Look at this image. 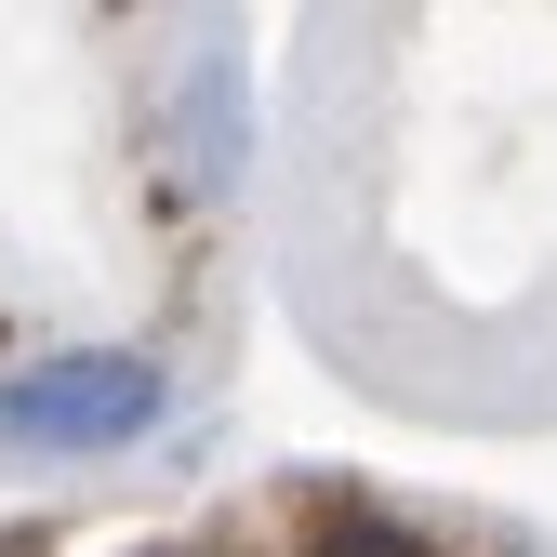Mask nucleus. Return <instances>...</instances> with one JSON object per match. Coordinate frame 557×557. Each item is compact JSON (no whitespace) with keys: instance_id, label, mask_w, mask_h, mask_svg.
Wrapping results in <instances>:
<instances>
[{"instance_id":"f03ea898","label":"nucleus","mask_w":557,"mask_h":557,"mask_svg":"<svg viewBox=\"0 0 557 557\" xmlns=\"http://www.w3.org/2000/svg\"><path fill=\"white\" fill-rule=\"evenodd\" d=\"M239 147H252V120H239V40H213L186 66V94H173V160H186V186H239Z\"/></svg>"},{"instance_id":"f257e3e1","label":"nucleus","mask_w":557,"mask_h":557,"mask_svg":"<svg viewBox=\"0 0 557 557\" xmlns=\"http://www.w3.org/2000/svg\"><path fill=\"white\" fill-rule=\"evenodd\" d=\"M173 372L147 345H40L0 372V451H133L160 438Z\"/></svg>"}]
</instances>
